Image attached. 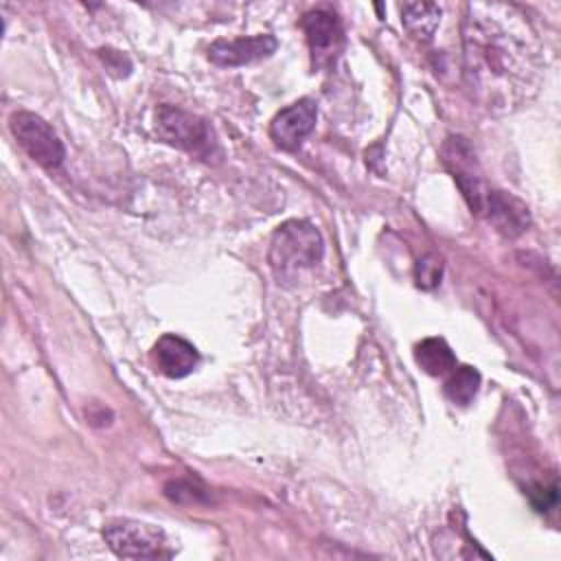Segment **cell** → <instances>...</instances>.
Instances as JSON below:
<instances>
[{"instance_id":"1","label":"cell","mask_w":561,"mask_h":561,"mask_svg":"<svg viewBox=\"0 0 561 561\" xmlns=\"http://www.w3.org/2000/svg\"><path fill=\"white\" fill-rule=\"evenodd\" d=\"M467 11L462 22L467 85L484 110L506 114L537 90L541 79L539 53L495 15L482 13L473 4Z\"/></svg>"},{"instance_id":"2","label":"cell","mask_w":561,"mask_h":561,"mask_svg":"<svg viewBox=\"0 0 561 561\" xmlns=\"http://www.w3.org/2000/svg\"><path fill=\"white\" fill-rule=\"evenodd\" d=\"M322 256V234L313 224L305 219H289L280 224L272 234L267 261L278 283L296 280L300 272L316 267Z\"/></svg>"},{"instance_id":"3","label":"cell","mask_w":561,"mask_h":561,"mask_svg":"<svg viewBox=\"0 0 561 561\" xmlns=\"http://www.w3.org/2000/svg\"><path fill=\"white\" fill-rule=\"evenodd\" d=\"M156 134L164 142L199 158H210L217 147L210 125L197 114L175 105H160L156 110Z\"/></svg>"},{"instance_id":"4","label":"cell","mask_w":561,"mask_h":561,"mask_svg":"<svg viewBox=\"0 0 561 561\" xmlns=\"http://www.w3.org/2000/svg\"><path fill=\"white\" fill-rule=\"evenodd\" d=\"M440 160H443L445 169L451 173V178L456 180L471 213L484 215V206H486L491 188L486 186V182L482 178L478 156H476L471 142L462 136H449L443 142Z\"/></svg>"},{"instance_id":"5","label":"cell","mask_w":561,"mask_h":561,"mask_svg":"<svg viewBox=\"0 0 561 561\" xmlns=\"http://www.w3.org/2000/svg\"><path fill=\"white\" fill-rule=\"evenodd\" d=\"M103 539L110 550L123 559L171 557L164 530L145 522L112 519L103 526Z\"/></svg>"},{"instance_id":"6","label":"cell","mask_w":561,"mask_h":561,"mask_svg":"<svg viewBox=\"0 0 561 561\" xmlns=\"http://www.w3.org/2000/svg\"><path fill=\"white\" fill-rule=\"evenodd\" d=\"M9 129L18 145L33 158L39 167L53 171L61 167L66 158L64 142L55 134V129L35 112H15L9 118Z\"/></svg>"},{"instance_id":"7","label":"cell","mask_w":561,"mask_h":561,"mask_svg":"<svg viewBox=\"0 0 561 561\" xmlns=\"http://www.w3.org/2000/svg\"><path fill=\"white\" fill-rule=\"evenodd\" d=\"M302 31L311 50V64L327 70L335 64L344 46V28L340 18L327 9H313L302 18Z\"/></svg>"},{"instance_id":"8","label":"cell","mask_w":561,"mask_h":561,"mask_svg":"<svg viewBox=\"0 0 561 561\" xmlns=\"http://www.w3.org/2000/svg\"><path fill=\"white\" fill-rule=\"evenodd\" d=\"M318 118V105L313 99H300L283 107L270 125L272 140L287 151H296L302 140L313 131Z\"/></svg>"},{"instance_id":"9","label":"cell","mask_w":561,"mask_h":561,"mask_svg":"<svg viewBox=\"0 0 561 561\" xmlns=\"http://www.w3.org/2000/svg\"><path fill=\"white\" fill-rule=\"evenodd\" d=\"M276 48H278V42L270 33L234 37V39H215L208 46V59L217 66H245L274 55Z\"/></svg>"},{"instance_id":"10","label":"cell","mask_w":561,"mask_h":561,"mask_svg":"<svg viewBox=\"0 0 561 561\" xmlns=\"http://www.w3.org/2000/svg\"><path fill=\"white\" fill-rule=\"evenodd\" d=\"M151 362L156 370L164 377L182 379L195 370V366L199 364V353L188 340L175 333H167L153 344Z\"/></svg>"},{"instance_id":"11","label":"cell","mask_w":561,"mask_h":561,"mask_svg":"<svg viewBox=\"0 0 561 561\" xmlns=\"http://www.w3.org/2000/svg\"><path fill=\"white\" fill-rule=\"evenodd\" d=\"M484 217L508 239L519 237L528 226H530V213L528 206L506 193V191H491L486 206H484Z\"/></svg>"},{"instance_id":"12","label":"cell","mask_w":561,"mask_h":561,"mask_svg":"<svg viewBox=\"0 0 561 561\" xmlns=\"http://www.w3.org/2000/svg\"><path fill=\"white\" fill-rule=\"evenodd\" d=\"M401 22L412 37L430 42L440 22V7L436 2H408L401 7Z\"/></svg>"},{"instance_id":"13","label":"cell","mask_w":561,"mask_h":561,"mask_svg":"<svg viewBox=\"0 0 561 561\" xmlns=\"http://www.w3.org/2000/svg\"><path fill=\"white\" fill-rule=\"evenodd\" d=\"M414 359L427 375H434V377L447 375L456 366V355L443 337L421 340L414 348Z\"/></svg>"},{"instance_id":"14","label":"cell","mask_w":561,"mask_h":561,"mask_svg":"<svg viewBox=\"0 0 561 561\" xmlns=\"http://www.w3.org/2000/svg\"><path fill=\"white\" fill-rule=\"evenodd\" d=\"M480 373L473 366H454L445 379L443 392L454 405H469L480 388Z\"/></svg>"},{"instance_id":"15","label":"cell","mask_w":561,"mask_h":561,"mask_svg":"<svg viewBox=\"0 0 561 561\" xmlns=\"http://www.w3.org/2000/svg\"><path fill=\"white\" fill-rule=\"evenodd\" d=\"M440 276H443V263L438 256L425 254L416 261L414 278L421 289H434L440 283Z\"/></svg>"},{"instance_id":"16","label":"cell","mask_w":561,"mask_h":561,"mask_svg":"<svg viewBox=\"0 0 561 561\" xmlns=\"http://www.w3.org/2000/svg\"><path fill=\"white\" fill-rule=\"evenodd\" d=\"M528 493H530V502H533L535 511H539V513H546L557 506V480H552L550 484H537Z\"/></svg>"},{"instance_id":"17","label":"cell","mask_w":561,"mask_h":561,"mask_svg":"<svg viewBox=\"0 0 561 561\" xmlns=\"http://www.w3.org/2000/svg\"><path fill=\"white\" fill-rule=\"evenodd\" d=\"M99 55L103 57V61H107L110 70H123V64H125V66H131L129 59H127L123 53H118V50L103 48V50H99Z\"/></svg>"}]
</instances>
